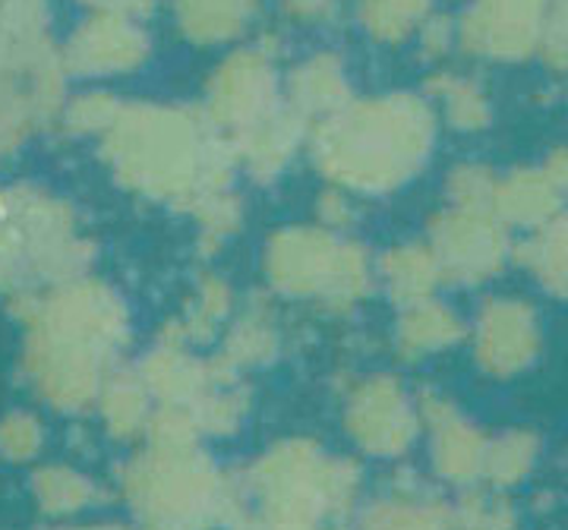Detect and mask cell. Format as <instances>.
<instances>
[{"mask_svg":"<svg viewBox=\"0 0 568 530\" xmlns=\"http://www.w3.org/2000/svg\"><path fill=\"white\" fill-rule=\"evenodd\" d=\"M26 328L22 379L58 414L95 410L108 376L133 338V313L114 285L80 275L7 300Z\"/></svg>","mask_w":568,"mask_h":530,"instance_id":"cell-1","label":"cell"},{"mask_svg":"<svg viewBox=\"0 0 568 530\" xmlns=\"http://www.w3.org/2000/svg\"><path fill=\"white\" fill-rule=\"evenodd\" d=\"M118 490L142 528L227 530L250 509L244 480L209 455L186 408H155L142 446L118 468Z\"/></svg>","mask_w":568,"mask_h":530,"instance_id":"cell-2","label":"cell"},{"mask_svg":"<svg viewBox=\"0 0 568 530\" xmlns=\"http://www.w3.org/2000/svg\"><path fill=\"white\" fill-rule=\"evenodd\" d=\"M102 162L121 190L178 212L241 177L234 143L205 140L190 118L164 108L121 111L102 136Z\"/></svg>","mask_w":568,"mask_h":530,"instance_id":"cell-3","label":"cell"},{"mask_svg":"<svg viewBox=\"0 0 568 530\" xmlns=\"http://www.w3.org/2000/svg\"><path fill=\"white\" fill-rule=\"evenodd\" d=\"M433 143L436 126L420 104H373L320 126L310 159L323 184L361 200H383L424 174Z\"/></svg>","mask_w":568,"mask_h":530,"instance_id":"cell-4","label":"cell"},{"mask_svg":"<svg viewBox=\"0 0 568 530\" xmlns=\"http://www.w3.org/2000/svg\"><path fill=\"white\" fill-rule=\"evenodd\" d=\"M241 480L253 511L287 524H342L364 506L361 461L335 455L310 436L275 439L246 465Z\"/></svg>","mask_w":568,"mask_h":530,"instance_id":"cell-5","label":"cell"},{"mask_svg":"<svg viewBox=\"0 0 568 530\" xmlns=\"http://www.w3.org/2000/svg\"><path fill=\"white\" fill-rule=\"evenodd\" d=\"M95 259L70 200L39 184L0 186V297L80 278Z\"/></svg>","mask_w":568,"mask_h":530,"instance_id":"cell-6","label":"cell"},{"mask_svg":"<svg viewBox=\"0 0 568 530\" xmlns=\"http://www.w3.org/2000/svg\"><path fill=\"white\" fill-rule=\"evenodd\" d=\"M263 285L272 297L313 304L332 319H347L376 291V259L354 234L328 227H275L260 253Z\"/></svg>","mask_w":568,"mask_h":530,"instance_id":"cell-7","label":"cell"},{"mask_svg":"<svg viewBox=\"0 0 568 530\" xmlns=\"http://www.w3.org/2000/svg\"><path fill=\"white\" fill-rule=\"evenodd\" d=\"M342 427L364 458L402 461L424 436L417 391H410L395 373L357 376L345 388Z\"/></svg>","mask_w":568,"mask_h":530,"instance_id":"cell-8","label":"cell"},{"mask_svg":"<svg viewBox=\"0 0 568 530\" xmlns=\"http://www.w3.org/2000/svg\"><path fill=\"white\" fill-rule=\"evenodd\" d=\"M424 241L436 253L448 287L489 285L515 253V241L493 208L443 205L426 218Z\"/></svg>","mask_w":568,"mask_h":530,"instance_id":"cell-9","label":"cell"},{"mask_svg":"<svg viewBox=\"0 0 568 530\" xmlns=\"http://www.w3.org/2000/svg\"><path fill=\"white\" fill-rule=\"evenodd\" d=\"M467 345L474 367L506 383L528 373L544 354V319L525 297L493 294L477 306L467 326Z\"/></svg>","mask_w":568,"mask_h":530,"instance_id":"cell-10","label":"cell"},{"mask_svg":"<svg viewBox=\"0 0 568 530\" xmlns=\"http://www.w3.org/2000/svg\"><path fill=\"white\" fill-rule=\"evenodd\" d=\"M420 420H424L426 458L439 483L452 490H467L484 483L489 432L480 429L446 391L426 386L417 391Z\"/></svg>","mask_w":568,"mask_h":530,"instance_id":"cell-11","label":"cell"},{"mask_svg":"<svg viewBox=\"0 0 568 530\" xmlns=\"http://www.w3.org/2000/svg\"><path fill=\"white\" fill-rule=\"evenodd\" d=\"M145 388L152 391L159 408H193L209 388L215 386L224 373L212 357H203L200 347L186 345L183 338L159 328L152 347L136 364ZM241 379V376H237Z\"/></svg>","mask_w":568,"mask_h":530,"instance_id":"cell-12","label":"cell"},{"mask_svg":"<svg viewBox=\"0 0 568 530\" xmlns=\"http://www.w3.org/2000/svg\"><path fill=\"white\" fill-rule=\"evenodd\" d=\"M284 328L275 309V297L265 294H250L244 306H237L234 319L227 323L224 335L215 345L212 360L231 373L241 376L256 373V369L272 367L282 357Z\"/></svg>","mask_w":568,"mask_h":530,"instance_id":"cell-13","label":"cell"},{"mask_svg":"<svg viewBox=\"0 0 568 530\" xmlns=\"http://www.w3.org/2000/svg\"><path fill=\"white\" fill-rule=\"evenodd\" d=\"M462 342H467V323L455 306L439 297L398 309L395 326H392V347H395L398 360H405V364L433 360L439 354H448Z\"/></svg>","mask_w":568,"mask_h":530,"instance_id":"cell-14","label":"cell"},{"mask_svg":"<svg viewBox=\"0 0 568 530\" xmlns=\"http://www.w3.org/2000/svg\"><path fill=\"white\" fill-rule=\"evenodd\" d=\"M354 530H452L448 502L417 480H395L357 509Z\"/></svg>","mask_w":568,"mask_h":530,"instance_id":"cell-15","label":"cell"},{"mask_svg":"<svg viewBox=\"0 0 568 530\" xmlns=\"http://www.w3.org/2000/svg\"><path fill=\"white\" fill-rule=\"evenodd\" d=\"M443 285V268L426 241H402L376 256V287L395 309L424 304Z\"/></svg>","mask_w":568,"mask_h":530,"instance_id":"cell-16","label":"cell"},{"mask_svg":"<svg viewBox=\"0 0 568 530\" xmlns=\"http://www.w3.org/2000/svg\"><path fill=\"white\" fill-rule=\"evenodd\" d=\"M237 306L241 304H237L234 285L224 278L222 272L205 268V272L196 275L181 313L174 319H168L162 328L193 347L219 345V338L224 335L227 323L234 319Z\"/></svg>","mask_w":568,"mask_h":530,"instance_id":"cell-17","label":"cell"},{"mask_svg":"<svg viewBox=\"0 0 568 530\" xmlns=\"http://www.w3.org/2000/svg\"><path fill=\"white\" fill-rule=\"evenodd\" d=\"M566 208V196L556 190L544 167H511L499 174L493 212L511 231H537Z\"/></svg>","mask_w":568,"mask_h":530,"instance_id":"cell-18","label":"cell"},{"mask_svg":"<svg viewBox=\"0 0 568 530\" xmlns=\"http://www.w3.org/2000/svg\"><path fill=\"white\" fill-rule=\"evenodd\" d=\"M155 408L159 405H155L152 391L142 383L136 367L114 369L102 386L99 401H95V414L102 420L104 436L114 439V442H123V446H133V442L145 439V432L152 427V417H155Z\"/></svg>","mask_w":568,"mask_h":530,"instance_id":"cell-19","label":"cell"},{"mask_svg":"<svg viewBox=\"0 0 568 530\" xmlns=\"http://www.w3.org/2000/svg\"><path fill=\"white\" fill-rule=\"evenodd\" d=\"M301 149V126L287 121H260L246 126L234 140L241 174L253 184L268 186L282 181Z\"/></svg>","mask_w":568,"mask_h":530,"instance_id":"cell-20","label":"cell"},{"mask_svg":"<svg viewBox=\"0 0 568 530\" xmlns=\"http://www.w3.org/2000/svg\"><path fill=\"white\" fill-rule=\"evenodd\" d=\"M511 263H518L534 285L556 300H568V208L537 231H528L525 241L515 244Z\"/></svg>","mask_w":568,"mask_h":530,"instance_id":"cell-21","label":"cell"},{"mask_svg":"<svg viewBox=\"0 0 568 530\" xmlns=\"http://www.w3.org/2000/svg\"><path fill=\"white\" fill-rule=\"evenodd\" d=\"M36 509L51 521H73L102 502V487L73 465H41L29 480Z\"/></svg>","mask_w":568,"mask_h":530,"instance_id":"cell-22","label":"cell"},{"mask_svg":"<svg viewBox=\"0 0 568 530\" xmlns=\"http://www.w3.org/2000/svg\"><path fill=\"white\" fill-rule=\"evenodd\" d=\"M140 61V39L118 20L85 26L67 51V63L80 73H118Z\"/></svg>","mask_w":568,"mask_h":530,"instance_id":"cell-23","label":"cell"},{"mask_svg":"<svg viewBox=\"0 0 568 530\" xmlns=\"http://www.w3.org/2000/svg\"><path fill=\"white\" fill-rule=\"evenodd\" d=\"M186 215L196 225V241L193 249L200 259H215L219 253L227 249V244L241 234L246 222L244 196L231 186V190H215V193H203L196 203L186 208Z\"/></svg>","mask_w":568,"mask_h":530,"instance_id":"cell-24","label":"cell"},{"mask_svg":"<svg viewBox=\"0 0 568 530\" xmlns=\"http://www.w3.org/2000/svg\"><path fill=\"white\" fill-rule=\"evenodd\" d=\"M540 451L544 442L530 427H508L499 436H489L484 483L503 492L521 487L540 465Z\"/></svg>","mask_w":568,"mask_h":530,"instance_id":"cell-25","label":"cell"},{"mask_svg":"<svg viewBox=\"0 0 568 530\" xmlns=\"http://www.w3.org/2000/svg\"><path fill=\"white\" fill-rule=\"evenodd\" d=\"M250 410H253V398L246 391L244 379L222 376L190 408V417L196 420V429L203 439H234L250 420Z\"/></svg>","mask_w":568,"mask_h":530,"instance_id":"cell-26","label":"cell"},{"mask_svg":"<svg viewBox=\"0 0 568 530\" xmlns=\"http://www.w3.org/2000/svg\"><path fill=\"white\" fill-rule=\"evenodd\" d=\"M448 521L452 530H518L521 514L515 509L511 496L487 483L458 490L448 502Z\"/></svg>","mask_w":568,"mask_h":530,"instance_id":"cell-27","label":"cell"},{"mask_svg":"<svg viewBox=\"0 0 568 530\" xmlns=\"http://www.w3.org/2000/svg\"><path fill=\"white\" fill-rule=\"evenodd\" d=\"M499 174L480 162H462L443 177V200L458 208H493Z\"/></svg>","mask_w":568,"mask_h":530,"instance_id":"cell-28","label":"cell"},{"mask_svg":"<svg viewBox=\"0 0 568 530\" xmlns=\"http://www.w3.org/2000/svg\"><path fill=\"white\" fill-rule=\"evenodd\" d=\"M44 424L32 410L13 408L0 417V461L7 465H29L44 449Z\"/></svg>","mask_w":568,"mask_h":530,"instance_id":"cell-29","label":"cell"},{"mask_svg":"<svg viewBox=\"0 0 568 530\" xmlns=\"http://www.w3.org/2000/svg\"><path fill=\"white\" fill-rule=\"evenodd\" d=\"M36 123H39V111L32 95H26L20 85L0 77V159L13 155Z\"/></svg>","mask_w":568,"mask_h":530,"instance_id":"cell-30","label":"cell"},{"mask_svg":"<svg viewBox=\"0 0 568 530\" xmlns=\"http://www.w3.org/2000/svg\"><path fill=\"white\" fill-rule=\"evenodd\" d=\"M118 114H121V108L108 95L89 92L63 108V126L70 136H104L114 126Z\"/></svg>","mask_w":568,"mask_h":530,"instance_id":"cell-31","label":"cell"},{"mask_svg":"<svg viewBox=\"0 0 568 530\" xmlns=\"http://www.w3.org/2000/svg\"><path fill=\"white\" fill-rule=\"evenodd\" d=\"M313 222L335 234H354V227L361 225V196L347 193L342 186L323 184L313 200Z\"/></svg>","mask_w":568,"mask_h":530,"instance_id":"cell-32","label":"cell"},{"mask_svg":"<svg viewBox=\"0 0 568 530\" xmlns=\"http://www.w3.org/2000/svg\"><path fill=\"white\" fill-rule=\"evenodd\" d=\"M544 171H547V177L556 184V190L562 193L568 200V149H559V152H552L544 164Z\"/></svg>","mask_w":568,"mask_h":530,"instance_id":"cell-33","label":"cell"},{"mask_svg":"<svg viewBox=\"0 0 568 530\" xmlns=\"http://www.w3.org/2000/svg\"><path fill=\"white\" fill-rule=\"evenodd\" d=\"M10 39H17V32H13V26L7 20V10H0V58L7 54V48H10ZM20 41V39H17Z\"/></svg>","mask_w":568,"mask_h":530,"instance_id":"cell-34","label":"cell"},{"mask_svg":"<svg viewBox=\"0 0 568 530\" xmlns=\"http://www.w3.org/2000/svg\"><path fill=\"white\" fill-rule=\"evenodd\" d=\"M54 530H133L126 524H114V521H95V524H61Z\"/></svg>","mask_w":568,"mask_h":530,"instance_id":"cell-35","label":"cell"},{"mask_svg":"<svg viewBox=\"0 0 568 530\" xmlns=\"http://www.w3.org/2000/svg\"><path fill=\"white\" fill-rule=\"evenodd\" d=\"M320 530H345V528H342V524H325V528H320Z\"/></svg>","mask_w":568,"mask_h":530,"instance_id":"cell-36","label":"cell"},{"mask_svg":"<svg viewBox=\"0 0 568 530\" xmlns=\"http://www.w3.org/2000/svg\"><path fill=\"white\" fill-rule=\"evenodd\" d=\"M142 530H178V528H142Z\"/></svg>","mask_w":568,"mask_h":530,"instance_id":"cell-37","label":"cell"}]
</instances>
